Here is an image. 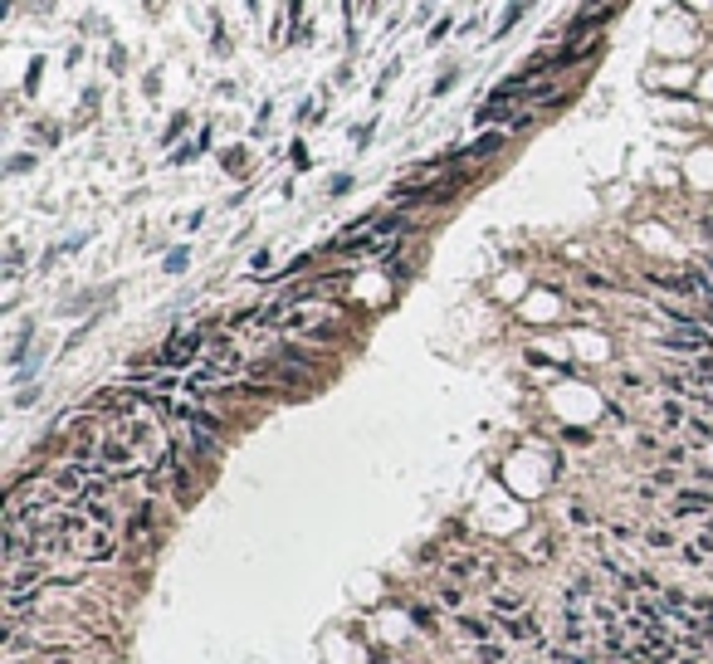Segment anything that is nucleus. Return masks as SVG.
Instances as JSON below:
<instances>
[{"instance_id": "f257e3e1", "label": "nucleus", "mask_w": 713, "mask_h": 664, "mask_svg": "<svg viewBox=\"0 0 713 664\" xmlns=\"http://www.w3.org/2000/svg\"><path fill=\"white\" fill-rule=\"evenodd\" d=\"M709 513H713V489H709V484L679 489L675 503H669V518H709Z\"/></svg>"}, {"instance_id": "f03ea898", "label": "nucleus", "mask_w": 713, "mask_h": 664, "mask_svg": "<svg viewBox=\"0 0 713 664\" xmlns=\"http://www.w3.org/2000/svg\"><path fill=\"white\" fill-rule=\"evenodd\" d=\"M499 630H503L509 640H518V645H537V640H543V620H537L533 610H523V616L499 620Z\"/></svg>"}, {"instance_id": "7ed1b4c3", "label": "nucleus", "mask_w": 713, "mask_h": 664, "mask_svg": "<svg viewBox=\"0 0 713 664\" xmlns=\"http://www.w3.org/2000/svg\"><path fill=\"white\" fill-rule=\"evenodd\" d=\"M152 513H157V498H142V503L132 508V518H128V533H122V537H132V543L152 537Z\"/></svg>"}, {"instance_id": "20e7f679", "label": "nucleus", "mask_w": 713, "mask_h": 664, "mask_svg": "<svg viewBox=\"0 0 713 664\" xmlns=\"http://www.w3.org/2000/svg\"><path fill=\"white\" fill-rule=\"evenodd\" d=\"M489 606H493L499 620H509V616H523V610H528V596H523V591H493Z\"/></svg>"}, {"instance_id": "39448f33", "label": "nucleus", "mask_w": 713, "mask_h": 664, "mask_svg": "<svg viewBox=\"0 0 713 664\" xmlns=\"http://www.w3.org/2000/svg\"><path fill=\"white\" fill-rule=\"evenodd\" d=\"M640 543H645L650 552H679V537H675V527H669V523L645 527V533H640Z\"/></svg>"}, {"instance_id": "423d86ee", "label": "nucleus", "mask_w": 713, "mask_h": 664, "mask_svg": "<svg viewBox=\"0 0 713 664\" xmlns=\"http://www.w3.org/2000/svg\"><path fill=\"white\" fill-rule=\"evenodd\" d=\"M469 664H509V650H503L499 640H479V645L469 650Z\"/></svg>"}, {"instance_id": "0eeeda50", "label": "nucleus", "mask_w": 713, "mask_h": 664, "mask_svg": "<svg viewBox=\"0 0 713 664\" xmlns=\"http://www.w3.org/2000/svg\"><path fill=\"white\" fill-rule=\"evenodd\" d=\"M659 425H665V430H684V425H689V411L679 406V401H659Z\"/></svg>"}, {"instance_id": "6e6552de", "label": "nucleus", "mask_w": 713, "mask_h": 664, "mask_svg": "<svg viewBox=\"0 0 713 664\" xmlns=\"http://www.w3.org/2000/svg\"><path fill=\"white\" fill-rule=\"evenodd\" d=\"M479 567H484L479 557H454V562L445 567V572H450V581H460V586H464V581H474V577H479Z\"/></svg>"}, {"instance_id": "1a4fd4ad", "label": "nucleus", "mask_w": 713, "mask_h": 664, "mask_svg": "<svg viewBox=\"0 0 713 664\" xmlns=\"http://www.w3.org/2000/svg\"><path fill=\"white\" fill-rule=\"evenodd\" d=\"M567 601H576V606H582V601H596V577L576 572V577H572V586H567Z\"/></svg>"}, {"instance_id": "9d476101", "label": "nucleus", "mask_w": 713, "mask_h": 664, "mask_svg": "<svg viewBox=\"0 0 713 664\" xmlns=\"http://www.w3.org/2000/svg\"><path fill=\"white\" fill-rule=\"evenodd\" d=\"M689 444H713V420L709 415H689Z\"/></svg>"}, {"instance_id": "9b49d317", "label": "nucleus", "mask_w": 713, "mask_h": 664, "mask_svg": "<svg viewBox=\"0 0 713 664\" xmlns=\"http://www.w3.org/2000/svg\"><path fill=\"white\" fill-rule=\"evenodd\" d=\"M592 616H596V626H601V630H621V606H611V601H596Z\"/></svg>"}, {"instance_id": "f8f14e48", "label": "nucleus", "mask_w": 713, "mask_h": 664, "mask_svg": "<svg viewBox=\"0 0 713 664\" xmlns=\"http://www.w3.org/2000/svg\"><path fill=\"white\" fill-rule=\"evenodd\" d=\"M503 142H509V132H484V137L469 147V157H493V152H499Z\"/></svg>"}, {"instance_id": "ddd939ff", "label": "nucleus", "mask_w": 713, "mask_h": 664, "mask_svg": "<svg viewBox=\"0 0 713 664\" xmlns=\"http://www.w3.org/2000/svg\"><path fill=\"white\" fill-rule=\"evenodd\" d=\"M454 626H460V635H469V640H493V626H484V620L454 616Z\"/></svg>"}, {"instance_id": "4468645a", "label": "nucleus", "mask_w": 713, "mask_h": 664, "mask_svg": "<svg viewBox=\"0 0 713 664\" xmlns=\"http://www.w3.org/2000/svg\"><path fill=\"white\" fill-rule=\"evenodd\" d=\"M650 484H655V489H675V484H679V469H675V464H659V469L650 474Z\"/></svg>"}, {"instance_id": "2eb2a0df", "label": "nucleus", "mask_w": 713, "mask_h": 664, "mask_svg": "<svg viewBox=\"0 0 713 664\" xmlns=\"http://www.w3.org/2000/svg\"><path fill=\"white\" fill-rule=\"evenodd\" d=\"M410 620H416V630H430V635H435V606H410Z\"/></svg>"}, {"instance_id": "dca6fc26", "label": "nucleus", "mask_w": 713, "mask_h": 664, "mask_svg": "<svg viewBox=\"0 0 713 664\" xmlns=\"http://www.w3.org/2000/svg\"><path fill=\"white\" fill-rule=\"evenodd\" d=\"M635 537H640V533H635V527H630V523H611V543L630 547V543H635Z\"/></svg>"}, {"instance_id": "f3484780", "label": "nucleus", "mask_w": 713, "mask_h": 664, "mask_svg": "<svg viewBox=\"0 0 713 664\" xmlns=\"http://www.w3.org/2000/svg\"><path fill=\"white\" fill-rule=\"evenodd\" d=\"M440 601H445V606H454V610H460V606H464V591H460V581H454V586H440Z\"/></svg>"}, {"instance_id": "a211bd4d", "label": "nucleus", "mask_w": 713, "mask_h": 664, "mask_svg": "<svg viewBox=\"0 0 713 664\" xmlns=\"http://www.w3.org/2000/svg\"><path fill=\"white\" fill-rule=\"evenodd\" d=\"M572 523H576V527H592V508L572 503Z\"/></svg>"}, {"instance_id": "6ab92c4d", "label": "nucleus", "mask_w": 713, "mask_h": 664, "mask_svg": "<svg viewBox=\"0 0 713 664\" xmlns=\"http://www.w3.org/2000/svg\"><path fill=\"white\" fill-rule=\"evenodd\" d=\"M181 269H186V249H177V254L167 259V274H181Z\"/></svg>"}, {"instance_id": "aec40b11", "label": "nucleus", "mask_w": 713, "mask_h": 664, "mask_svg": "<svg viewBox=\"0 0 713 664\" xmlns=\"http://www.w3.org/2000/svg\"><path fill=\"white\" fill-rule=\"evenodd\" d=\"M333 195H343V191H352V176H333V186H327Z\"/></svg>"}, {"instance_id": "412c9836", "label": "nucleus", "mask_w": 713, "mask_h": 664, "mask_svg": "<svg viewBox=\"0 0 713 664\" xmlns=\"http://www.w3.org/2000/svg\"><path fill=\"white\" fill-rule=\"evenodd\" d=\"M684 454H689L684 444H669V450H665V460H669V464H684Z\"/></svg>"}, {"instance_id": "4be33fe9", "label": "nucleus", "mask_w": 713, "mask_h": 664, "mask_svg": "<svg viewBox=\"0 0 713 664\" xmlns=\"http://www.w3.org/2000/svg\"><path fill=\"white\" fill-rule=\"evenodd\" d=\"M675 664H709V655H689V650H679Z\"/></svg>"}, {"instance_id": "5701e85b", "label": "nucleus", "mask_w": 713, "mask_h": 664, "mask_svg": "<svg viewBox=\"0 0 713 664\" xmlns=\"http://www.w3.org/2000/svg\"><path fill=\"white\" fill-rule=\"evenodd\" d=\"M704 274L713 278V254H704Z\"/></svg>"}, {"instance_id": "b1692460", "label": "nucleus", "mask_w": 713, "mask_h": 664, "mask_svg": "<svg viewBox=\"0 0 713 664\" xmlns=\"http://www.w3.org/2000/svg\"><path fill=\"white\" fill-rule=\"evenodd\" d=\"M596 5H606V0H582V10H596Z\"/></svg>"}, {"instance_id": "393cba45", "label": "nucleus", "mask_w": 713, "mask_h": 664, "mask_svg": "<svg viewBox=\"0 0 713 664\" xmlns=\"http://www.w3.org/2000/svg\"><path fill=\"white\" fill-rule=\"evenodd\" d=\"M704 523H709V527H713V513H709V518H704Z\"/></svg>"}]
</instances>
